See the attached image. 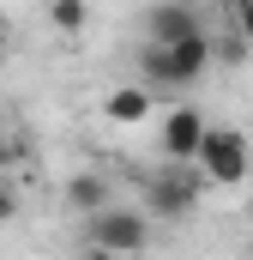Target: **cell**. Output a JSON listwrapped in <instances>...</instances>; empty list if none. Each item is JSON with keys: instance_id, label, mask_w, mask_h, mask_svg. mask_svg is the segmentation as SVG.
I'll return each instance as SVG.
<instances>
[{"instance_id": "obj_1", "label": "cell", "mask_w": 253, "mask_h": 260, "mask_svg": "<svg viewBox=\"0 0 253 260\" xmlns=\"http://www.w3.org/2000/svg\"><path fill=\"white\" fill-rule=\"evenodd\" d=\"M217 61V43L199 30V37H181V43H151L145 37V49H139V73H145V85L151 91H181V85H199L205 73Z\"/></svg>"}, {"instance_id": "obj_2", "label": "cell", "mask_w": 253, "mask_h": 260, "mask_svg": "<svg viewBox=\"0 0 253 260\" xmlns=\"http://www.w3.org/2000/svg\"><path fill=\"white\" fill-rule=\"evenodd\" d=\"M205 182H211V176H205L193 157H169L163 170L145 176V212H157V218H187V212H199Z\"/></svg>"}, {"instance_id": "obj_3", "label": "cell", "mask_w": 253, "mask_h": 260, "mask_svg": "<svg viewBox=\"0 0 253 260\" xmlns=\"http://www.w3.org/2000/svg\"><path fill=\"white\" fill-rule=\"evenodd\" d=\"M145 242H151V218L145 212H121V206L85 212V248H97V254H139Z\"/></svg>"}, {"instance_id": "obj_4", "label": "cell", "mask_w": 253, "mask_h": 260, "mask_svg": "<svg viewBox=\"0 0 253 260\" xmlns=\"http://www.w3.org/2000/svg\"><path fill=\"white\" fill-rule=\"evenodd\" d=\"M199 170H205L211 182H223V188L247 182V170H253L247 133L241 127H205V139H199Z\"/></svg>"}, {"instance_id": "obj_5", "label": "cell", "mask_w": 253, "mask_h": 260, "mask_svg": "<svg viewBox=\"0 0 253 260\" xmlns=\"http://www.w3.org/2000/svg\"><path fill=\"white\" fill-rule=\"evenodd\" d=\"M145 37H151V43L199 37V12H193L187 0H157V6H145Z\"/></svg>"}, {"instance_id": "obj_6", "label": "cell", "mask_w": 253, "mask_h": 260, "mask_svg": "<svg viewBox=\"0 0 253 260\" xmlns=\"http://www.w3.org/2000/svg\"><path fill=\"white\" fill-rule=\"evenodd\" d=\"M199 139H205V115L181 103V109H169V121H163V151L169 157H193L199 164Z\"/></svg>"}, {"instance_id": "obj_7", "label": "cell", "mask_w": 253, "mask_h": 260, "mask_svg": "<svg viewBox=\"0 0 253 260\" xmlns=\"http://www.w3.org/2000/svg\"><path fill=\"white\" fill-rule=\"evenodd\" d=\"M66 206H72V212H103V206H115V200H109V176L78 170V176L66 182Z\"/></svg>"}, {"instance_id": "obj_8", "label": "cell", "mask_w": 253, "mask_h": 260, "mask_svg": "<svg viewBox=\"0 0 253 260\" xmlns=\"http://www.w3.org/2000/svg\"><path fill=\"white\" fill-rule=\"evenodd\" d=\"M145 115H151V85H133V91H115V97H109V121H126V127H133V121H145Z\"/></svg>"}, {"instance_id": "obj_9", "label": "cell", "mask_w": 253, "mask_h": 260, "mask_svg": "<svg viewBox=\"0 0 253 260\" xmlns=\"http://www.w3.org/2000/svg\"><path fill=\"white\" fill-rule=\"evenodd\" d=\"M49 24H55L61 37H78V30L91 24V0H49Z\"/></svg>"}, {"instance_id": "obj_10", "label": "cell", "mask_w": 253, "mask_h": 260, "mask_svg": "<svg viewBox=\"0 0 253 260\" xmlns=\"http://www.w3.org/2000/svg\"><path fill=\"white\" fill-rule=\"evenodd\" d=\"M247 49H253V43L241 37V30H229V37H217V61H223V67H241V61H247Z\"/></svg>"}, {"instance_id": "obj_11", "label": "cell", "mask_w": 253, "mask_h": 260, "mask_svg": "<svg viewBox=\"0 0 253 260\" xmlns=\"http://www.w3.org/2000/svg\"><path fill=\"white\" fill-rule=\"evenodd\" d=\"M229 12H235V30H241V37H247V43H253V0H235Z\"/></svg>"}, {"instance_id": "obj_12", "label": "cell", "mask_w": 253, "mask_h": 260, "mask_svg": "<svg viewBox=\"0 0 253 260\" xmlns=\"http://www.w3.org/2000/svg\"><path fill=\"white\" fill-rule=\"evenodd\" d=\"M12 212H18V194H12V182H0V224H6Z\"/></svg>"}, {"instance_id": "obj_13", "label": "cell", "mask_w": 253, "mask_h": 260, "mask_svg": "<svg viewBox=\"0 0 253 260\" xmlns=\"http://www.w3.org/2000/svg\"><path fill=\"white\" fill-rule=\"evenodd\" d=\"M0 49H6V18H0Z\"/></svg>"}, {"instance_id": "obj_14", "label": "cell", "mask_w": 253, "mask_h": 260, "mask_svg": "<svg viewBox=\"0 0 253 260\" xmlns=\"http://www.w3.org/2000/svg\"><path fill=\"white\" fill-rule=\"evenodd\" d=\"M229 6H235V0H229Z\"/></svg>"}]
</instances>
